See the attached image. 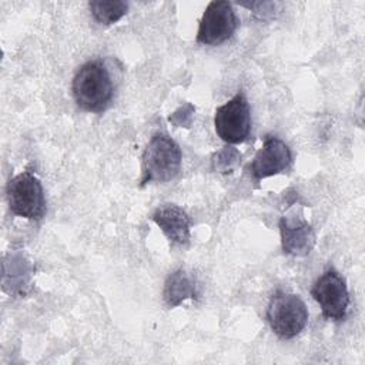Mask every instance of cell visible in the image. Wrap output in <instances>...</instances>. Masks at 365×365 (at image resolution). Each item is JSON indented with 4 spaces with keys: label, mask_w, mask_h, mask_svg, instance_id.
<instances>
[{
    "label": "cell",
    "mask_w": 365,
    "mask_h": 365,
    "mask_svg": "<svg viewBox=\"0 0 365 365\" xmlns=\"http://www.w3.org/2000/svg\"><path fill=\"white\" fill-rule=\"evenodd\" d=\"M77 106L90 113H103L113 98V81L101 60L84 63L76 73L71 86Z\"/></svg>",
    "instance_id": "obj_1"
},
{
    "label": "cell",
    "mask_w": 365,
    "mask_h": 365,
    "mask_svg": "<svg viewBox=\"0 0 365 365\" xmlns=\"http://www.w3.org/2000/svg\"><path fill=\"white\" fill-rule=\"evenodd\" d=\"M181 148L167 134L157 133L143 154L141 184L165 182L175 178L181 168Z\"/></svg>",
    "instance_id": "obj_2"
},
{
    "label": "cell",
    "mask_w": 365,
    "mask_h": 365,
    "mask_svg": "<svg viewBox=\"0 0 365 365\" xmlns=\"http://www.w3.org/2000/svg\"><path fill=\"white\" fill-rule=\"evenodd\" d=\"M267 319L277 336L292 339L308 322V308L295 294L277 291L268 304Z\"/></svg>",
    "instance_id": "obj_3"
},
{
    "label": "cell",
    "mask_w": 365,
    "mask_h": 365,
    "mask_svg": "<svg viewBox=\"0 0 365 365\" xmlns=\"http://www.w3.org/2000/svg\"><path fill=\"white\" fill-rule=\"evenodd\" d=\"M7 201L11 212L19 217L38 221L46 214L43 185L30 171H23L9 181Z\"/></svg>",
    "instance_id": "obj_4"
},
{
    "label": "cell",
    "mask_w": 365,
    "mask_h": 365,
    "mask_svg": "<svg viewBox=\"0 0 365 365\" xmlns=\"http://www.w3.org/2000/svg\"><path fill=\"white\" fill-rule=\"evenodd\" d=\"M311 295L319 304L322 317L332 321H344L349 305V292L345 278L334 268L317 278Z\"/></svg>",
    "instance_id": "obj_5"
},
{
    "label": "cell",
    "mask_w": 365,
    "mask_h": 365,
    "mask_svg": "<svg viewBox=\"0 0 365 365\" xmlns=\"http://www.w3.org/2000/svg\"><path fill=\"white\" fill-rule=\"evenodd\" d=\"M214 127L218 137L228 144H240L247 140L251 130V114L242 93L235 94L215 110Z\"/></svg>",
    "instance_id": "obj_6"
},
{
    "label": "cell",
    "mask_w": 365,
    "mask_h": 365,
    "mask_svg": "<svg viewBox=\"0 0 365 365\" xmlns=\"http://www.w3.org/2000/svg\"><path fill=\"white\" fill-rule=\"evenodd\" d=\"M238 27V19L231 3L224 0L211 1L198 26L197 43L215 46L232 37Z\"/></svg>",
    "instance_id": "obj_7"
},
{
    "label": "cell",
    "mask_w": 365,
    "mask_h": 365,
    "mask_svg": "<svg viewBox=\"0 0 365 365\" xmlns=\"http://www.w3.org/2000/svg\"><path fill=\"white\" fill-rule=\"evenodd\" d=\"M291 161L292 154L289 147L282 140L267 135L251 163V174L255 180H262L285 171Z\"/></svg>",
    "instance_id": "obj_8"
},
{
    "label": "cell",
    "mask_w": 365,
    "mask_h": 365,
    "mask_svg": "<svg viewBox=\"0 0 365 365\" xmlns=\"http://www.w3.org/2000/svg\"><path fill=\"white\" fill-rule=\"evenodd\" d=\"M279 232L282 251L288 255L304 257L315 247V232L302 217H281Z\"/></svg>",
    "instance_id": "obj_9"
},
{
    "label": "cell",
    "mask_w": 365,
    "mask_h": 365,
    "mask_svg": "<svg viewBox=\"0 0 365 365\" xmlns=\"http://www.w3.org/2000/svg\"><path fill=\"white\" fill-rule=\"evenodd\" d=\"M153 221L160 227L164 235L175 244H187L190 240L191 220L188 214L174 204L160 205L154 214Z\"/></svg>",
    "instance_id": "obj_10"
},
{
    "label": "cell",
    "mask_w": 365,
    "mask_h": 365,
    "mask_svg": "<svg viewBox=\"0 0 365 365\" xmlns=\"http://www.w3.org/2000/svg\"><path fill=\"white\" fill-rule=\"evenodd\" d=\"M198 295L195 278L184 269H177L170 274L164 284L163 297L168 307H177L182 301Z\"/></svg>",
    "instance_id": "obj_11"
},
{
    "label": "cell",
    "mask_w": 365,
    "mask_h": 365,
    "mask_svg": "<svg viewBox=\"0 0 365 365\" xmlns=\"http://www.w3.org/2000/svg\"><path fill=\"white\" fill-rule=\"evenodd\" d=\"M88 7L91 10L94 20L104 26L117 23L128 11V4L121 0H114V1L93 0L88 3Z\"/></svg>",
    "instance_id": "obj_12"
},
{
    "label": "cell",
    "mask_w": 365,
    "mask_h": 365,
    "mask_svg": "<svg viewBox=\"0 0 365 365\" xmlns=\"http://www.w3.org/2000/svg\"><path fill=\"white\" fill-rule=\"evenodd\" d=\"M240 153L234 148H225L222 150L214 163H217V168L221 170V173H231L232 168L240 163Z\"/></svg>",
    "instance_id": "obj_13"
}]
</instances>
